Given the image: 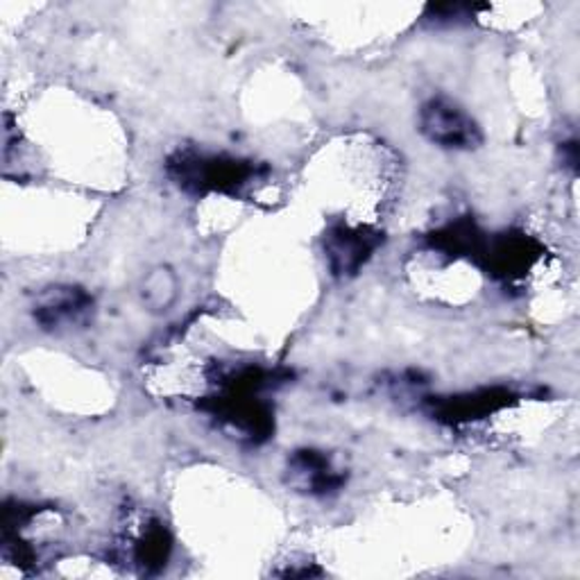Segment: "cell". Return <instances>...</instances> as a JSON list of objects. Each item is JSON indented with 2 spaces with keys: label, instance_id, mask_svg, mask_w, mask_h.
<instances>
[{
  "label": "cell",
  "instance_id": "2",
  "mask_svg": "<svg viewBox=\"0 0 580 580\" xmlns=\"http://www.w3.org/2000/svg\"><path fill=\"white\" fill-rule=\"evenodd\" d=\"M374 241L365 237L363 231L340 227L329 237L327 254L331 259V267L336 273H354V270L370 256Z\"/></svg>",
  "mask_w": 580,
  "mask_h": 580
},
{
  "label": "cell",
  "instance_id": "5",
  "mask_svg": "<svg viewBox=\"0 0 580 580\" xmlns=\"http://www.w3.org/2000/svg\"><path fill=\"white\" fill-rule=\"evenodd\" d=\"M175 295H177V282H175L171 270L160 267V270H154V273L145 280L143 299L152 308H168L173 304Z\"/></svg>",
  "mask_w": 580,
  "mask_h": 580
},
{
  "label": "cell",
  "instance_id": "1",
  "mask_svg": "<svg viewBox=\"0 0 580 580\" xmlns=\"http://www.w3.org/2000/svg\"><path fill=\"white\" fill-rule=\"evenodd\" d=\"M419 123L422 132L429 136V141L442 147H470L479 139L474 121L449 100L438 98L429 105H424Z\"/></svg>",
  "mask_w": 580,
  "mask_h": 580
},
{
  "label": "cell",
  "instance_id": "4",
  "mask_svg": "<svg viewBox=\"0 0 580 580\" xmlns=\"http://www.w3.org/2000/svg\"><path fill=\"white\" fill-rule=\"evenodd\" d=\"M291 472L308 492H329L338 485V477L331 470V462L316 451H304L295 456Z\"/></svg>",
  "mask_w": 580,
  "mask_h": 580
},
{
  "label": "cell",
  "instance_id": "3",
  "mask_svg": "<svg viewBox=\"0 0 580 580\" xmlns=\"http://www.w3.org/2000/svg\"><path fill=\"white\" fill-rule=\"evenodd\" d=\"M91 299L75 288H55V293H48L44 302L39 304V320L59 327V325H73L77 320H83L85 314L89 311Z\"/></svg>",
  "mask_w": 580,
  "mask_h": 580
}]
</instances>
